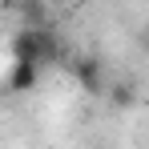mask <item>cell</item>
<instances>
[{
    "instance_id": "obj_3",
    "label": "cell",
    "mask_w": 149,
    "mask_h": 149,
    "mask_svg": "<svg viewBox=\"0 0 149 149\" xmlns=\"http://www.w3.org/2000/svg\"><path fill=\"white\" fill-rule=\"evenodd\" d=\"M36 81H40V69H36V65L12 61V69H8V89H12V93H28Z\"/></svg>"
},
{
    "instance_id": "obj_2",
    "label": "cell",
    "mask_w": 149,
    "mask_h": 149,
    "mask_svg": "<svg viewBox=\"0 0 149 149\" xmlns=\"http://www.w3.org/2000/svg\"><path fill=\"white\" fill-rule=\"evenodd\" d=\"M73 77H77V85H81L89 97H101V93H105V65H101L97 56H81L73 65Z\"/></svg>"
},
{
    "instance_id": "obj_4",
    "label": "cell",
    "mask_w": 149,
    "mask_h": 149,
    "mask_svg": "<svg viewBox=\"0 0 149 149\" xmlns=\"http://www.w3.org/2000/svg\"><path fill=\"white\" fill-rule=\"evenodd\" d=\"M109 101H113V105H121V109H125V105H133V85H117Z\"/></svg>"
},
{
    "instance_id": "obj_5",
    "label": "cell",
    "mask_w": 149,
    "mask_h": 149,
    "mask_svg": "<svg viewBox=\"0 0 149 149\" xmlns=\"http://www.w3.org/2000/svg\"><path fill=\"white\" fill-rule=\"evenodd\" d=\"M141 40L149 45V16H145V24H141Z\"/></svg>"
},
{
    "instance_id": "obj_1",
    "label": "cell",
    "mask_w": 149,
    "mask_h": 149,
    "mask_svg": "<svg viewBox=\"0 0 149 149\" xmlns=\"http://www.w3.org/2000/svg\"><path fill=\"white\" fill-rule=\"evenodd\" d=\"M61 56H65V45H61V36L52 28H20L12 36V61L45 69L52 61H61Z\"/></svg>"
}]
</instances>
